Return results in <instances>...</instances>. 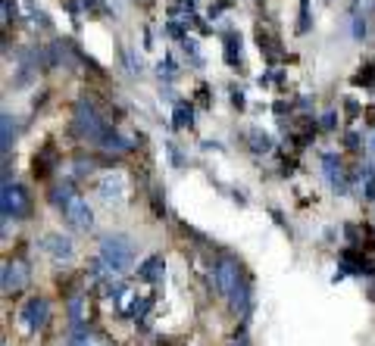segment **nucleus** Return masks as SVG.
I'll return each instance as SVG.
<instances>
[{"instance_id": "10", "label": "nucleus", "mask_w": 375, "mask_h": 346, "mask_svg": "<svg viewBox=\"0 0 375 346\" xmlns=\"http://www.w3.org/2000/svg\"><path fill=\"white\" fill-rule=\"evenodd\" d=\"M322 169H325V178H328V184H332V191H338V194L347 191V181H344V166H341L338 156L325 153L322 156Z\"/></svg>"}, {"instance_id": "18", "label": "nucleus", "mask_w": 375, "mask_h": 346, "mask_svg": "<svg viewBox=\"0 0 375 346\" xmlns=\"http://www.w3.org/2000/svg\"><path fill=\"white\" fill-rule=\"evenodd\" d=\"M247 306H250V290H247L244 284H241V287L232 294V309L244 316V312H247Z\"/></svg>"}, {"instance_id": "7", "label": "nucleus", "mask_w": 375, "mask_h": 346, "mask_svg": "<svg viewBox=\"0 0 375 346\" xmlns=\"http://www.w3.org/2000/svg\"><path fill=\"white\" fill-rule=\"evenodd\" d=\"M41 247H44V253L50 259H57V262H69V259L75 256V243H72V238H66V234H44Z\"/></svg>"}, {"instance_id": "15", "label": "nucleus", "mask_w": 375, "mask_h": 346, "mask_svg": "<svg viewBox=\"0 0 375 346\" xmlns=\"http://www.w3.org/2000/svg\"><path fill=\"white\" fill-rule=\"evenodd\" d=\"M138 309H141V306H138V294L125 287L122 294H119V312H122V316H138Z\"/></svg>"}, {"instance_id": "2", "label": "nucleus", "mask_w": 375, "mask_h": 346, "mask_svg": "<svg viewBox=\"0 0 375 346\" xmlns=\"http://www.w3.org/2000/svg\"><path fill=\"white\" fill-rule=\"evenodd\" d=\"M75 128H78V135L88 138L91 144H97V147L104 144L107 135L113 131L104 119H100V113L94 109V104H88V100H78L75 104Z\"/></svg>"}, {"instance_id": "29", "label": "nucleus", "mask_w": 375, "mask_h": 346, "mask_svg": "<svg viewBox=\"0 0 375 346\" xmlns=\"http://www.w3.org/2000/svg\"><path fill=\"white\" fill-rule=\"evenodd\" d=\"M232 346H247V343H244V340H234V343H232Z\"/></svg>"}, {"instance_id": "9", "label": "nucleus", "mask_w": 375, "mask_h": 346, "mask_svg": "<svg viewBox=\"0 0 375 346\" xmlns=\"http://www.w3.org/2000/svg\"><path fill=\"white\" fill-rule=\"evenodd\" d=\"M28 265L22 262V259H13V262H4V294H16V290H22L28 284Z\"/></svg>"}, {"instance_id": "3", "label": "nucleus", "mask_w": 375, "mask_h": 346, "mask_svg": "<svg viewBox=\"0 0 375 346\" xmlns=\"http://www.w3.org/2000/svg\"><path fill=\"white\" fill-rule=\"evenodd\" d=\"M0 206H4V222H10V218H26L31 212V196L22 184H4V200H0Z\"/></svg>"}, {"instance_id": "4", "label": "nucleus", "mask_w": 375, "mask_h": 346, "mask_svg": "<svg viewBox=\"0 0 375 346\" xmlns=\"http://www.w3.org/2000/svg\"><path fill=\"white\" fill-rule=\"evenodd\" d=\"M47 321H50V303H47L44 296H31L19 309V325H22V331H28V334L41 331Z\"/></svg>"}, {"instance_id": "6", "label": "nucleus", "mask_w": 375, "mask_h": 346, "mask_svg": "<svg viewBox=\"0 0 375 346\" xmlns=\"http://www.w3.org/2000/svg\"><path fill=\"white\" fill-rule=\"evenodd\" d=\"M216 290L222 296H232L234 290L241 287V269H238V262L234 259H222V262L216 265Z\"/></svg>"}, {"instance_id": "25", "label": "nucleus", "mask_w": 375, "mask_h": 346, "mask_svg": "<svg viewBox=\"0 0 375 346\" xmlns=\"http://www.w3.org/2000/svg\"><path fill=\"white\" fill-rule=\"evenodd\" d=\"M166 35H169V38H182V35H185V31H182V26H178V22H175V19H172V22H169V26H166Z\"/></svg>"}, {"instance_id": "12", "label": "nucleus", "mask_w": 375, "mask_h": 346, "mask_svg": "<svg viewBox=\"0 0 375 346\" xmlns=\"http://www.w3.org/2000/svg\"><path fill=\"white\" fill-rule=\"evenodd\" d=\"M172 125L175 128H191L194 125V109H191V104H175V109H172Z\"/></svg>"}, {"instance_id": "28", "label": "nucleus", "mask_w": 375, "mask_h": 346, "mask_svg": "<svg viewBox=\"0 0 375 346\" xmlns=\"http://www.w3.org/2000/svg\"><path fill=\"white\" fill-rule=\"evenodd\" d=\"M85 6H88V10H104V4H100V0H82Z\"/></svg>"}, {"instance_id": "30", "label": "nucleus", "mask_w": 375, "mask_h": 346, "mask_svg": "<svg viewBox=\"0 0 375 346\" xmlns=\"http://www.w3.org/2000/svg\"><path fill=\"white\" fill-rule=\"evenodd\" d=\"M372 153H375V138H372Z\"/></svg>"}, {"instance_id": "19", "label": "nucleus", "mask_w": 375, "mask_h": 346, "mask_svg": "<svg viewBox=\"0 0 375 346\" xmlns=\"http://www.w3.org/2000/svg\"><path fill=\"white\" fill-rule=\"evenodd\" d=\"M359 187H363L366 200H372V196H375V169H363V175H359Z\"/></svg>"}, {"instance_id": "20", "label": "nucleus", "mask_w": 375, "mask_h": 346, "mask_svg": "<svg viewBox=\"0 0 375 346\" xmlns=\"http://www.w3.org/2000/svg\"><path fill=\"white\" fill-rule=\"evenodd\" d=\"M156 72H160V78H166V82H175V75H178V66H175V60L166 53V60L156 66Z\"/></svg>"}, {"instance_id": "24", "label": "nucleus", "mask_w": 375, "mask_h": 346, "mask_svg": "<svg viewBox=\"0 0 375 346\" xmlns=\"http://www.w3.org/2000/svg\"><path fill=\"white\" fill-rule=\"evenodd\" d=\"M335 119H338L335 113H325V116H322V122H319V128H322V131H332V128H335Z\"/></svg>"}, {"instance_id": "27", "label": "nucleus", "mask_w": 375, "mask_h": 346, "mask_svg": "<svg viewBox=\"0 0 375 346\" xmlns=\"http://www.w3.org/2000/svg\"><path fill=\"white\" fill-rule=\"evenodd\" d=\"M232 104L241 109V106H244V94H241V91H232Z\"/></svg>"}, {"instance_id": "11", "label": "nucleus", "mask_w": 375, "mask_h": 346, "mask_svg": "<svg viewBox=\"0 0 375 346\" xmlns=\"http://www.w3.org/2000/svg\"><path fill=\"white\" fill-rule=\"evenodd\" d=\"M163 272H166V262H163V256H151V259H144V262L138 265V278L141 281H151V284L163 281Z\"/></svg>"}, {"instance_id": "17", "label": "nucleus", "mask_w": 375, "mask_h": 346, "mask_svg": "<svg viewBox=\"0 0 375 346\" xmlns=\"http://www.w3.org/2000/svg\"><path fill=\"white\" fill-rule=\"evenodd\" d=\"M69 318H72V325H85V296H69Z\"/></svg>"}, {"instance_id": "8", "label": "nucleus", "mask_w": 375, "mask_h": 346, "mask_svg": "<svg viewBox=\"0 0 375 346\" xmlns=\"http://www.w3.org/2000/svg\"><path fill=\"white\" fill-rule=\"evenodd\" d=\"M97 194L104 203H122L125 200V175L122 172H107L97 181Z\"/></svg>"}, {"instance_id": "21", "label": "nucleus", "mask_w": 375, "mask_h": 346, "mask_svg": "<svg viewBox=\"0 0 375 346\" xmlns=\"http://www.w3.org/2000/svg\"><path fill=\"white\" fill-rule=\"evenodd\" d=\"M372 72H375V69H372V62H366V66L354 75V84H366V88H369V84H372Z\"/></svg>"}, {"instance_id": "14", "label": "nucleus", "mask_w": 375, "mask_h": 346, "mask_svg": "<svg viewBox=\"0 0 375 346\" xmlns=\"http://www.w3.org/2000/svg\"><path fill=\"white\" fill-rule=\"evenodd\" d=\"M225 62H229V66H238L241 62V38L234 35H225Z\"/></svg>"}, {"instance_id": "23", "label": "nucleus", "mask_w": 375, "mask_h": 346, "mask_svg": "<svg viewBox=\"0 0 375 346\" xmlns=\"http://www.w3.org/2000/svg\"><path fill=\"white\" fill-rule=\"evenodd\" d=\"M310 28V0H300V31Z\"/></svg>"}, {"instance_id": "16", "label": "nucleus", "mask_w": 375, "mask_h": 346, "mask_svg": "<svg viewBox=\"0 0 375 346\" xmlns=\"http://www.w3.org/2000/svg\"><path fill=\"white\" fill-rule=\"evenodd\" d=\"M247 140H250V150H254V153H269V150H272V140H269V135H263L260 128H254V131H250Z\"/></svg>"}, {"instance_id": "13", "label": "nucleus", "mask_w": 375, "mask_h": 346, "mask_svg": "<svg viewBox=\"0 0 375 346\" xmlns=\"http://www.w3.org/2000/svg\"><path fill=\"white\" fill-rule=\"evenodd\" d=\"M0 131H4V140H0V150H4V156H10V150H13V140H16V119L10 113H4V125H0Z\"/></svg>"}, {"instance_id": "22", "label": "nucleus", "mask_w": 375, "mask_h": 346, "mask_svg": "<svg viewBox=\"0 0 375 346\" xmlns=\"http://www.w3.org/2000/svg\"><path fill=\"white\" fill-rule=\"evenodd\" d=\"M354 38L357 41L366 38V16H359V10H354Z\"/></svg>"}, {"instance_id": "1", "label": "nucleus", "mask_w": 375, "mask_h": 346, "mask_svg": "<svg viewBox=\"0 0 375 346\" xmlns=\"http://www.w3.org/2000/svg\"><path fill=\"white\" fill-rule=\"evenodd\" d=\"M100 262L107 265L109 274H125L135 262V243L125 234H107L100 238Z\"/></svg>"}, {"instance_id": "26", "label": "nucleus", "mask_w": 375, "mask_h": 346, "mask_svg": "<svg viewBox=\"0 0 375 346\" xmlns=\"http://www.w3.org/2000/svg\"><path fill=\"white\" fill-rule=\"evenodd\" d=\"M347 147H350V150H359V135L350 131V135H347Z\"/></svg>"}, {"instance_id": "5", "label": "nucleus", "mask_w": 375, "mask_h": 346, "mask_svg": "<svg viewBox=\"0 0 375 346\" xmlns=\"http://www.w3.org/2000/svg\"><path fill=\"white\" fill-rule=\"evenodd\" d=\"M60 209H62V216H66V222L72 225V228H78V231H91V228H94V212H91V206H88V200H85V196L72 194Z\"/></svg>"}]
</instances>
